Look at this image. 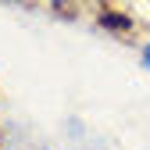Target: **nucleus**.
Here are the masks:
<instances>
[{"instance_id": "obj_1", "label": "nucleus", "mask_w": 150, "mask_h": 150, "mask_svg": "<svg viewBox=\"0 0 150 150\" xmlns=\"http://www.w3.org/2000/svg\"><path fill=\"white\" fill-rule=\"evenodd\" d=\"M143 64H146V68H150V43H146V47H143Z\"/></svg>"}]
</instances>
